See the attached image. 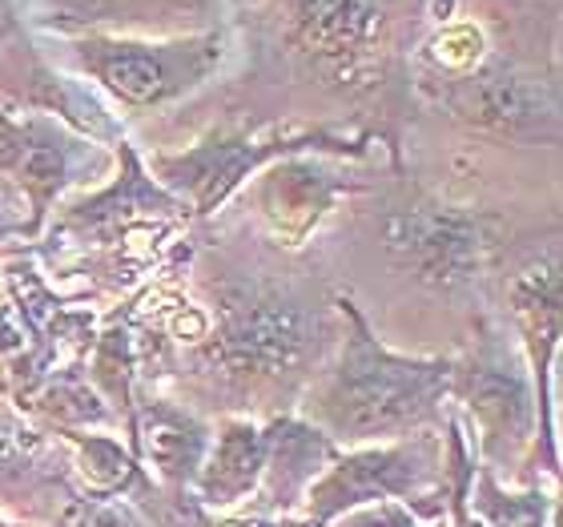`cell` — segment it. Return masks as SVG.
Wrapping results in <instances>:
<instances>
[{"mask_svg": "<svg viewBox=\"0 0 563 527\" xmlns=\"http://www.w3.org/2000/svg\"><path fill=\"white\" fill-rule=\"evenodd\" d=\"M339 310L351 322V334L342 342L339 366L318 383L310 403L322 435L366 443L402 435L431 419L451 391V363L387 351L351 298H339Z\"/></svg>", "mask_w": 563, "mask_h": 527, "instance_id": "1", "label": "cell"}, {"mask_svg": "<svg viewBox=\"0 0 563 527\" xmlns=\"http://www.w3.org/2000/svg\"><path fill=\"white\" fill-rule=\"evenodd\" d=\"M65 48L77 61V69L89 73L118 101L150 109L206 85V77L225 57V36L213 33V29L210 33L174 36V41L81 33L65 41Z\"/></svg>", "mask_w": 563, "mask_h": 527, "instance_id": "2", "label": "cell"}, {"mask_svg": "<svg viewBox=\"0 0 563 527\" xmlns=\"http://www.w3.org/2000/svg\"><path fill=\"white\" fill-rule=\"evenodd\" d=\"M383 246L395 266L434 290H459L487 274L504 230L492 213H467L439 201H411L387 213Z\"/></svg>", "mask_w": 563, "mask_h": 527, "instance_id": "3", "label": "cell"}, {"mask_svg": "<svg viewBox=\"0 0 563 527\" xmlns=\"http://www.w3.org/2000/svg\"><path fill=\"white\" fill-rule=\"evenodd\" d=\"M318 322L298 298L282 290L225 294L218 306V334H213V359L230 375L246 378H282L302 371L314 351Z\"/></svg>", "mask_w": 563, "mask_h": 527, "instance_id": "4", "label": "cell"}, {"mask_svg": "<svg viewBox=\"0 0 563 527\" xmlns=\"http://www.w3.org/2000/svg\"><path fill=\"white\" fill-rule=\"evenodd\" d=\"M302 150L358 153V145H342V141L327 138V133H298V138H290V133L286 138L282 133H274V138H222V141L194 145L186 153H162V157H153V174H157V186L169 189L181 206L189 201L198 213H213L254 169H266L278 157H290V153H302Z\"/></svg>", "mask_w": 563, "mask_h": 527, "instance_id": "5", "label": "cell"}, {"mask_svg": "<svg viewBox=\"0 0 563 527\" xmlns=\"http://www.w3.org/2000/svg\"><path fill=\"white\" fill-rule=\"evenodd\" d=\"M434 468H439V443L431 435H422L415 443L354 451V455L339 459L310 487V524L322 527L334 516H342V512L419 492V487L431 483Z\"/></svg>", "mask_w": 563, "mask_h": 527, "instance_id": "6", "label": "cell"}, {"mask_svg": "<svg viewBox=\"0 0 563 527\" xmlns=\"http://www.w3.org/2000/svg\"><path fill=\"white\" fill-rule=\"evenodd\" d=\"M451 391L475 415L483 447L492 455H519V447L536 435V395L528 387V375L499 342H483L467 363L451 366Z\"/></svg>", "mask_w": 563, "mask_h": 527, "instance_id": "7", "label": "cell"}, {"mask_svg": "<svg viewBox=\"0 0 563 527\" xmlns=\"http://www.w3.org/2000/svg\"><path fill=\"white\" fill-rule=\"evenodd\" d=\"M89 165V145L73 138L60 121L29 113L9 118L0 113V169L24 189L33 206V226L53 210V201L77 182Z\"/></svg>", "mask_w": 563, "mask_h": 527, "instance_id": "8", "label": "cell"}, {"mask_svg": "<svg viewBox=\"0 0 563 527\" xmlns=\"http://www.w3.org/2000/svg\"><path fill=\"white\" fill-rule=\"evenodd\" d=\"M342 189H351V182H342L334 169L310 162L302 153H290V157L266 165L258 206L266 213V222L274 226V234H282L294 246L314 230L318 218L330 210V201L339 198Z\"/></svg>", "mask_w": 563, "mask_h": 527, "instance_id": "9", "label": "cell"}, {"mask_svg": "<svg viewBox=\"0 0 563 527\" xmlns=\"http://www.w3.org/2000/svg\"><path fill=\"white\" fill-rule=\"evenodd\" d=\"M387 17V0H286V33L318 61H354Z\"/></svg>", "mask_w": 563, "mask_h": 527, "instance_id": "10", "label": "cell"}, {"mask_svg": "<svg viewBox=\"0 0 563 527\" xmlns=\"http://www.w3.org/2000/svg\"><path fill=\"white\" fill-rule=\"evenodd\" d=\"M451 109L479 130L519 133L540 125L543 94L531 85V77L516 73L511 65H487L451 89Z\"/></svg>", "mask_w": 563, "mask_h": 527, "instance_id": "11", "label": "cell"}, {"mask_svg": "<svg viewBox=\"0 0 563 527\" xmlns=\"http://www.w3.org/2000/svg\"><path fill=\"white\" fill-rule=\"evenodd\" d=\"M266 447H271L266 431H258L254 422H225L222 435H218V447L206 455L198 471L201 499L213 507L246 499L254 492V483L262 480V471H266V459H271Z\"/></svg>", "mask_w": 563, "mask_h": 527, "instance_id": "12", "label": "cell"}, {"mask_svg": "<svg viewBox=\"0 0 563 527\" xmlns=\"http://www.w3.org/2000/svg\"><path fill=\"white\" fill-rule=\"evenodd\" d=\"M137 431L150 463L162 475H169V480H194L201 463H206V451H210L206 431L189 415H181V410L150 407V415H145Z\"/></svg>", "mask_w": 563, "mask_h": 527, "instance_id": "13", "label": "cell"}, {"mask_svg": "<svg viewBox=\"0 0 563 527\" xmlns=\"http://www.w3.org/2000/svg\"><path fill=\"white\" fill-rule=\"evenodd\" d=\"M69 17V24H145L153 17H186V12H201L210 0H60Z\"/></svg>", "mask_w": 563, "mask_h": 527, "instance_id": "14", "label": "cell"}, {"mask_svg": "<svg viewBox=\"0 0 563 527\" xmlns=\"http://www.w3.org/2000/svg\"><path fill=\"white\" fill-rule=\"evenodd\" d=\"M543 495H504L492 480H483L479 507L492 527H543Z\"/></svg>", "mask_w": 563, "mask_h": 527, "instance_id": "15", "label": "cell"}, {"mask_svg": "<svg viewBox=\"0 0 563 527\" xmlns=\"http://www.w3.org/2000/svg\"><path fill=\"white\" fill-rule=\"evenodd\" d=\"M85 451V475L97 483V487H125L133 480V459L121 451L113 439H81Z\"/></svg>", "mask_w": 563, "mask_h": 527, "instance_id": "16", "label": "cell"}, {"mask_svg": "<svg viewBox=\"0 0 563 527\" xmlns=\"http://www.w3.org/2000/svg\"><path fill=\"white\" fill-rule=\"evenodd\" d=\"M36 451V435L0 419V480H9L12 471H21Z\"/></svg>", "mask_w": 563, "mask_h": 527, "instance_id": "17", "label": "cell"}, {"mask_svg": "<svg viewBox=\"0 0 563 527\" xmlns=\"http://www.w3.org/2000/svg\"><path fill=\"white\" fill-rule=\"evenodd\" d=\"M339 527H419V519L402 504H395V499H378L375 507H354Z\"/></svg>", "mask_w": 563, "mask_h": 527, "instance_id": "18", "label": "cell"}, {"mask_svg": "<svg viewBox=\"0 0 563 527\" xmlns=\"http://www.w3.org/2000/svg\"><path fill=\"white\" fill-rule=\"evenodd\" d=\"M85 527H141V524L125 504H97L85 516Z\"/></svg>", "mask_w": 563, "mask_h": 527, "instance_id": "19", "label": "cell"}, {"mask_svg": "<svg viewBox=\"0 0 563 527\" xmlns=\"http://www.w3.org/2000/svg\"><path fill=\"white\" fill-rule=\"evenodd\" d=\"M9 29H12V12H9V4H4V0H0V41H4V36H9Z\"/></svg>", "mask_w": 563, "mask_h": 527, "instance_id": "20", "label": "cell"}, {"mask_svg": "<svg viewBox=\"0 0 563 527\" xmlns=\"http://www.w3.org/2000/svg\"><path fill=\"white\" fill-rule=\"evenodd\" d=\"M0 527H4V524H0Z\"/></svg>", "mask_w": 563, "mask_h": 527, "instance_id": "21", "label": "cell"}]
</instances>
